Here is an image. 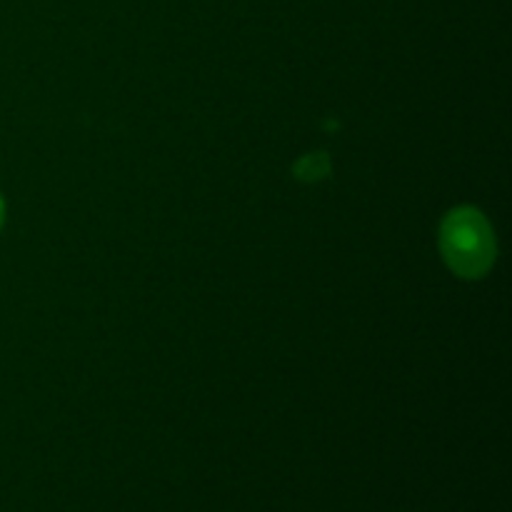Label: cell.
I'll list each match as a JSON object with an SVG mask.
<instances>
[{
    "label": "cell",
    "instance_id": "1",
    "mask_svg": "<svg viewBox=\"0 0 512 512\" xmlns=\"http://www.w3.org/2000/svg\"><path fill=\"white\" fill-rule=\"evenodd\" d=\"M440 248L450 270L463 278H480L495 260V238L488 220L473 208H458L445 218Z\"/></svg>",
    "mask_w": 512,
    "mask_h": 512
},
{
    "label": "cell",
    "instance_id": "3",
    "mask_svg": "<svg viewBox=\"0 0 512 512\" xmlns=\"http://www.w3.org/2000/svg\"><path fill=\"white\" fill-rule=\"evenodd\" d=\"M0 223H3V200H0Z\"/></svg>",
    "mask_w": 512,
    "mask_h": 512
},
{
    "label": "cell",
    "instance_id": "2",
    "mask_svg": "<svg viewBox=\"0 0 512 512\" xmlns=\"http://www.w3.org/2000/svg\"><path fill=\"white\" fill-rule=\"evenodd\" d=\"M325 173H328V158L323 153L308 155V158H303L298 163V175L303 180H318Z\"/></svg>",
    "mask_w": 512,
    "mask_h": 512
}]
</instances>
